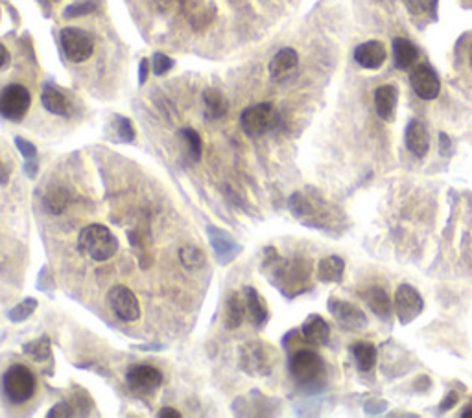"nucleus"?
I'll use <instances>...</instances> for the list:
<instances>
[{
  "label": "nucleus",
  "mask_w": 472,
  "mask_h": 418,
  "mask_svg": "<svg viewBox=\"0 0 472 418\" xmlns=\"http://www.w3.org/2000/svg\"><path fill=\"white\" fill-rule=\"evenodd\" d=\"M471 65H472V47H471Z\"/></svg>",
  "instance_id": "nucleus-48"
},
{
  "label": "nucleus",
  "mask_w": 472,
  "mask_h": 418,
  "mask_svg": "<svg viewBox=\"0 0 472 418\" xmlns=\"http://www.w3.org/2000/svg\"><path fill=\"white\" fill-rule=\"evenodd\" d=\"M393 56H395L397 67L401 68V70H408L417 61L419 52H417V48L413 47L411 41H408L404 37H397L393 39Z\"/></svg>",
  "instance_id": "nucleus-22"
},
{
  "label": "nucleus",
  "mask_w": 472,
  "mask_h": 418,
  "mask_svg": "<svg viewBox=\"0 0 472 418\" xmlns=\"http://www.w3.org/2000/svg\"><path fill=\"white\" fill-rule=\"evenodd\" d=\"M248 306H246V297L242 291H231L227 295L224 308V326L227 330H236L242 326L243 317H246Z\"/></svg>",
  "instance_id": "nucleus-17"
},
{
  "label": "nucleus",
  "mask_w": 472,
  "mask_h": 418,
  "mask_svg": "<svg viewBox=\"0 0 472 418\" xmlns=\"http://www.w3.org/2000/svg\"><path fill=\"white\" fill-rule=\"evenodd\" d=\"M23 352L26 356L32 357L34 362L43 363L47 359H50V356H52V343H50L48 336H43V338L34 339V341L24 343Z\"/></svg>",
  "instance_id": "nucleus-27"
},
{
  "label": "nucleus",
  "mask_w": 472,
  "mask_h": 418,
  "mask_svg": "<svg viewBox=\"0 0 472 418\" xmlns=\"http://www.w3.org/2000/svg\"><path fill=\"white\" fill-rule=\"evenodd\" d=\"M301 333L305 341L312 343L315 347H325L330 341V326L321 315H310L306 319L303 326H301Z\"/></svg>",
  "instance_id": "nucleus-18"
},
{
  "label": "nucleus",
  "mask_w": 472,
  "mask_h": 418,
  "mask_svg": "<svg viewBox=\"0 0 472 418\" xmlns=\"http://www.w3.org/2000/svg\"><path fill=\"white\" fill-rule=\"evenodd\" d=\"M80 251L95 262H105L113 258L119 251V240L109 228L100 223L83 227L78 236Z\"/></svg>",
  "instance_id": "nucleus-1"
},
{
  "label": "nucleus",
  "mask_w": 472,
  "mask_h": 418,
  "mask_svg": "<svg viewBox=\"0 0 472 418\" xmlns=\"http://www.w3.org/2000/svg\"><path fill=\"white\" fill-rule=\"evenodd\" d=\"M406 147L410 149L411 155L423 159L430 149V135L426 125L420 120H411L404 133Z\"/></svg>",
  "instance_id": "nucleus-16"
},
{
  "label": "nucleus",
  "mask_w": 472,
  "mask_h": 418,
  "mask_svg": "<svg viewBox=\"0 0 472 418\" xmlns=\"http://www.w3.org/2000/svg\"><path fill=\"white\" fill-rule=\"evenodd\" d=\"M8 63H10V52H8V48L4 44L0 43V68H4Z\"/></svg>",
  "instance_id": "nucleus-44"
},
{
  "label": "nucleus",
  "mask_w": 472,
  "mask_h": 418,
  "mask_svg": "<svg viewBox=\"0 0 472 418\" xmlns=\"http://www.w3.org/2000/svg\"><path fill=\"white\" fill-rule=\"evenodd\" d=\"M181 138L185 140L190 161H200L201 153H203V140H201L200 133L196 129L185 128L181 129Z\"/></svg>",
  "instance_id": "nucleus-30"
},
{
  "label": "nucleus",
  "mask_w": 472,
  "mask_h": 418,
  "mask_svg": "<svg viewBox=\"0 0 472 418\" xmlns=\"http://www.w3.org/2000/svg\"><path fill=\"white\" fill-rule=\"evenodd\" d=\"M30 105L32 96L24 85L11 83L0 92V116L10 122H20L28 113Z\"/></svg>",
  "instance_id": "nucleus-6"
},
{
  "label": "nucleus",
  "mask_w": 472,
  "mask_h": 418,
  "mask_svg": "<svg viewBox=\"0 0 472 418\" xmlns=\"http://www.w3.org/2000/svg\"><path fill=\"white\" fill-rule=\"evenodd\" d=\"M456 404H458V393H454L452 391V393H449L447 398L441 402V411H449V409H452Z\"/></svg>",
  "instance_id": "nucleus-40"
},
{
  "label": "nucleus",
  "mask_w": 472,
  "mask_h": 418,
  "mask_svg": "<svg viewBox=\"0 0 472 418\" xmlns=\"http://www.w3.org/2000/svg\"><path fill=\"white\" fill-rule=\"evenodd\" d=\"M345 262L339 257H327L317 264V278L321 282H339L344 278Z\"/></svg>",
  "instance_id": "nucleus-25"
},
{
  "label": "nucleus",
  "mask_w": 472,
  "mask_h": 418,
  "mask_svg": "<svg viewBox=\"0 0 472 418\" xmlns=\"http://www.w3.org/2000/svg\"><path fill=\"white\" fill-rule=\"evenodd\" d=\"M174 67V61L161 52H155L152 57V70L155 76H164Z\"/></svg>",
  "instance_id": "nucleus-36"
},
{
  "label": "nucleus",
  "mask_w": 472,
  "mask_h": 418,
  "mask_svg": "<svg viewBox=\"0 0 472 418\" xmlns=\"http://www.w3.org/2000/svg\"><path fill=\"white\" fill-rule=\"evenodd\" d=\"M37 306H39L37 300L28 297V299H24L23 302H19V305L13 306V308L8 312V319H10L11 323H23V321H26L30 315L34 314L35 309H37Z\"/></svg>",
  "instance_id": "nucleus-32"
},
{
  "label": "nucleus",
  "mask_w": 472,
  "mask_h": 418,
  "mask_svg": "<svg viewBox=\"0 0 472 418\" xmlns=\"http://www.w3.org/2000/svg\"><path fill=\"white\" fill-rule=\"evenodd\" d=\"M8 183H10V171L4 166V162L0 161V186L8 185Z\"/></svg>",
  "instance_id": "nucleus-45"
},
{
  "label": "nucleus",
  "mask_w": 472,
  "mask_h": 418,
  "mask_svg": "<svg viewBox=\"0 0 472 418\" xmlns=\"http://www.w3.org/2000/svg\"><path fill=\"white\" fill-rule=\"evenodd\" d=\"M450 146H452V144H450L449 135H447V133L439 135V152H441V155H447V153H449V149H450Z\"/></svg>",
  "instance_id": "nucleus-41"
},
{
  "label": "nucleus",
  "mask_w": 472,
  "mask_h": 418,
  "mask_svg": "<svg viewBox=\"0 0 472 418\" xmlns=\"http://www.w3.org/2000/svg\"><path fill=\"white\" fill-rule=\"evenodd\" d=\"M378 2H380V4L389 6V8H392V6H393V0H378Z\"/></svg>",
  "instance_id": "nucleus-47"
},
{
  "label": "nucleus",
  "mask_w": 472,
  "mask_h": 418,
  "mask_svg": "<svg viewBox=\"0 0 472 418\" xmlns=\"http://www.w3.org/2000/svg\"><path fill=\"white\" fill-rule=\"evenodd\" d=\"M420 2V10L426 11L428 15H432L435 19V15H437V4L439 0H419Z\"/></svg>",
  "instance_id": "nucleus-38"
},
{
  "label": "nucleus",
  "mask_w": 472,
  "mask_h": 418,
  "mask_svg": "<svg viewBox=\"0 0 472 418\" xmlns=\"http://www.w3.org/2000/svg\"><path fill=\"white\" fill-rule=\"evenodd\" d=\"M159 418H181V413L174 407H162L157 413Z\"/></svg>",
  "instance_id": "nucleus-43"
},
{
  "label": "nucleus",
  "mask_w": 472,
  "mask_h": 418,
  "mask_svg": "<svg viewBox=\"0 0 472 418\" xmlns=\"http://www.w3.org/2000/svg\"><path fill=\"white\" fill-rule=\"evenodd\" d=\"M395 314L402 324L411 323L419 317L425 309V300L420 293L410 284H401L395 291V302H393Z\"/></svg>",
  "instance_id": "nucleus-9"
},
{
  "label": "nucleus",
  "mask_w": 472,
  "mask_h": 418,
  "mask_svg": "<svg viewBox=\"0 0 472 418\" xmlns=\"http://www.w3.org/2000/svg\"><path fill=\"white\" fill-rule=\"evenodd\" d=\"M63 54L71 63H83L95 52V41L80 28H63L59 34Z\"/></svg>",
  "instance_id": "nucleus-7"
},
{
  "label": "nucleus",
  "mask_w": 472,
  "mask_h": 418,
  "mask_svg": "<svg viewBox=\"0 0 472 418\" xmlns=\"http://www.w3.org/2000/svg\"><path fill=\"white\" fill-rule=\"evenodd\" d=\"M126 380L135 393H152L161 387L164 376L152 365H133L126 374Z\"/></svg>",
  "instance_id": "nucleus-12"
},
{
  "label": "nucleus",
  "mask_w": 472,
  "mask_h": 418,
  "mask_svg": "<svg viewBox=\"0 0 472 418\" xmlns=\"http://www.w3.org/2000/svg\"><path fill=\"white\" fill-rule=\"evenodd\" d=\"M243 297H246V306H248V312L251 314L255 326L262 328L267 323V319H270V309H267L264 297L255 288H246Z\"/></svg>",
  "instance_id": "nucleus-20"
},
{
  "label": "nucleus",
  "mask_w": 472,
  "mask_h": 418,
  "mask_svg": "<svg viewBox=\"0 0 472 418\" xmlns=\"http://www.w3.org/2000/svg\"><path fill=\"white\" fill-rule=\"evenodd\" d=\"M179 260L190 271L203 269L207 264L205 252H203V249L196 247V245H185V247L179 249Z\"/></svg>",
  "instance_id": "nucleus-29"
},
{
  "label": "nucleus",
  "mask_w": 472,
  "mask_h": 418,
  "mask_svg": "<svg viewBox=\"0 0 472 418\" xmlns=\"http://www.w3.org/2000/svg\"><path fill=\"white\" fill-rule=\"evenodd\" d=\"M288 207H290L291 214L296 216V218H306V216L314 214V207L308 201V197H305L303 194H294L288 201Z\"/></svg>",
  "instance_id": "nucleus-33"
},
{
  "label": "nucleus",
  "mask_w": 472,
  "mask_h": 418,
  "mask_svg": "<svg viewBox=\"0 0 472 418\" xmlns=\"http://www.w3.org/2000/svg\"><path fill=\"white\" fill-rule=\"evenodd\" d=\"M115 131L119 135V140H122V142H133L135 140L133 124H131V120L124 118V116H116L115 118Z\"/></svg>",
  "instance_id": "nucleus-34"
},
{
  "label": "nucleus",
  "mask_w": 472,
  "mask_h": 418,
  "mask_svg": "<svg viewBox=\"0 0 472 418\" xmlns=\"http://www.w3.org/2000/svg\"><path fill=\"white\" fill-rule=\"evenodd\" d=\"M351 352H353L354 362H356V367L362 372H369L377 363V347L369 341H358L354 343L353 347H351Z\"/></svg>",
  "instance_id": "nucleus-24"
},
{
  "label": "nucleus",
  "mask_w": 472,
  "mask_h": 418,
  "mask_svg": "<svg viewBox=\"0 0 472 418\" xmlns=\"http://www.w3.org/2000/svg\"><path fill=\"white\" fill-rule=\"evenodd\" d=\"M41 102H43V107L48 113L58 114V116H68V113H71V104H68L67 96L52 85L44 87Z\"/></svg>",
  "instance_id": "nucleus-21"
},
{
  "label": "nucleus",
  "mask_w": 472,
  "mask_h": 418,
  "mask_svg": "<svg viewBox=\"0 0 472 418\" xmlns=\"http://www.w3.org/2000/svg\"><path fill=\"white\" fill-rule=\"evenodd\" d=\"M290 372L301 385H314L325 376V363L317 352L301 348L291 356Z\"/></svg>",
  "instance_id": "nucleus-5"
},
{
  "label": "nucleus",
  "mask_w": 472,
  "mask_h": 418,
  "mask_svg": "<svg viewBox=\"0 0 472 418\" xmlns=\"http://www.w3.org/2000/svg\"><path fill=\"white\" fill-rule=\"evenodd\" d=\"M463 418H472V407H467L465 411L461 413Z\"/></svg>",
  "instance_id": "nucleus-46"
},
{
  "label": "nucleus",
  "mask_w": 472,
  "mask_h": 418,
  "mask_svg": "<svg viewBox=\"0 0 472 418\" xmlns=\"http://www.w3.org/2000/svg\"><path fill=\"white\" fill-rule=\"evenodd\" d=\"M15 146H17L19 153L24 157V161H26V173H28V177L34 179L35 173H37V168H39L37 147L23 137L15 138Z\"/></svg>",
  "instance_id": "nucleus-28"
},
{
  "label": "nucleus",
  "mask_w": 472,
  "mask_h": 418,
  "mask_svg": "<svg viewBox=\"0 0 472 418\" xmlns=\"http://www.w3.org/2000/svg\"><path fill=\"white\" fill-rule=\"evenodd\" d=\"M277 120H279V114L273 104L264 102V104L251 105L243 111L240 116V124H242L243 133L249 138H260L275 128Z\"/></svg>",
  "instance_id": "nucleus-4"
},
{
  "label": "nucleus",
  "mask_w": 472,
  "mask_h": 418,
  "mask_svg": "<svg viewBox=\"0 0 472 418\" xmlns=\"http://www.w3.org/2000/svg\"><path fill=\"white\" fill-rule=\"evenodd\" d=\"M238 365L249 376H270L275 367V352L264 341H249L240 347Z\"/></svg>",
  "instance_id": "nucleus-3"
},
{
  "label": "nucleus",
  "mask_w": 472,
  "mask_h": 418,
  "mask_svg": "<svg viewBox=\"0 0 472 418\" xmlns=\"http://www.w3.org/2000/svg\"><path fill=\"white\" fill-rule=\"evenodd\" d=\"M410 83L413 87L415 94L420 100H435L441 91V83L435 70L430 65H417L410 74Z\"/></svg>",
  "instance_id": "nucleus-11"
},
{
  "label": "nucleus",
  "mask_w": 472,
  "mask_h": 418,
  "mask_svg": "<svg viewBox=\"0 0 472 418\" xmlns=\"http://www.w3.org/2000/svg\"><path fill=\"white\" fill-rule=\"evenodd\" d=\"M397 102H399V91L393 85H382L375 92V107L382 120L392 122L397 111Z\"/></svg>",
  "instance_id": "nucleus-19"
},
{
  "label": "nucleus",
  "mask_w": 472,
  "mask_h": 418,
  "mask_svg": "<svg viewBox=\"0 0 472 418\" xmlns=\"http://www.w3.org/2000/svg\"><path fill=\"white\" fill-rule=\"evenodd\" d=\"M76 407L71 404V402H59V404L54 405L50 411H48V418H71L76 417Z\"/></svg>",
  "instance_id": "nucleus-37"
},
{
  "label": "nucleus",
  "mask_w": 472,
  "mask_h": 418,
  "mask_svg": "<svg viewBox=\"0 0 472 418\" xmlns=\"http://www.w3.org/2000/svg\"><path fill=\"white\" fill-rule=\"evenodd\" d=\"M96 10V4L91 0H81V2H74V4L67 6L65 10V17L68 19H76V17H83V15H89Z\"/></svg>",
  "instance_id": "nucleus-35"
},
{
  "label": "nucleus",
  "mask_w": 472,
  "mask_h": 418,
  "mask_svg": "<svg viewBox=\"0 0 472 418\" xmlns=\"http://www.w3.org/2000/svg\"><path fill=\"white\" fill-rule=\"evenodd\" d=\"M148 72H150V61L148 59H140V67H138V83L143 85L148 80Z\"/></svg>",
  "instance_id": "nucleus-39"
},
{
  "label": "nucleus",
  "mask_w": 472,
  "mask_h": 418,
  "mask_svg": "<svg viewBox=\"0 0 472 418\" xmlns=\"http://www.w3.org/2000/svg\"><path fill=\"white\" fill-rule=\"evenodd\" d=\"M354 61L368 70H377L386 61V48L380 41H368L358 44L354 50Z\"/></svg>",
  "instance_id": "nucleus-15"
},
{
  "label": "nucleus",
  "mask_w": 472,
  "mask_h": 418,
  "mask_svg": "<svg viewBox=\"0 0 472 418\" xmlns=\"http://www.w3.org/2000/svg\"><path fill=\"white\" fill-rule=\"evenodd\" d=\"M207 233H209L210 245H212V249H214L216 260H218L222 266H225V264H231L234 258L238 257L240 245L234 242L229 234L225 233L224 228H218V227H214V225H210V227L207 228Z\"/></svg>",
  "instance_id": "nucleus-13"
},
{
  "label": "nucleus",
  "mask_w": 472,
  "mask_h": 418,
  "mask_svg": "<svg viewBox=\"0 0 472 418\" xmlns=\"http://www.w3.org/2000/svg\"><path fill=\"white\" fill-rule=\"evenodd\" d=\"M365 300H368L369 308H371L373 314H377L380 319H389L393 312V302L389 299V295L386 293V290L382 288H369L368 295H365Z\"/></svg>",
  "instance_id": "nucleus-23"
},
{
  "label": "nucleus",
  "mask_w": 472,
  "mask_h": 418,
  "mask_svg": "<svg viewBox=\"0 0 472 418\" xmlns=\"http://www.w3.org/2000/svg\"><path fill=\"white\" fill-rule=\"evenodd\" d=\"M2 389L11 404L23 405L34 398L37 380L26 365L13 363L2 376Z\"/></svg>",
  "instance_id": "nucleus-2"
},
{
  "label": "nucleus",
  "mask_w": 472,
  "mask_h": 418,
  "mask_svg": "<svg viewBox=\"0 0 472 418\" xmlns=\"http://www.w3.org/2000/svg\"><path fill=\"white\" fill-rule=\"evenodd\" d=\"M107 305L113 309V314L124 323H135L140 319V305L133 291L126 285L119 284L111 288L107 293Z\"/></svg>",
  "instance_id": "nucleus-8"
},
{
  "label": "nucleus",
  "mask_w": 472,
  "mask_h": 418,
  "mask_svg": "<svg viewBox=\"0 0 472 418\" xmlns=\"http://www.w3.org/2000/svg\"><path fill=\"white\" fill-rule=\"evenodd\" d=\"M203 104H205V114L209 120L222 118L229 111V104L218 89H207L203 92Z\"/></svg>",
  "instance_id": "nucleus-26"
},
{
  "label": "nucleus",
  "mask_w": 472,
  "mask_h": 418,
  "mask_svg": "<svg viewBox=\"0 0 472 418\" xmlns=\"http://www.w3.org/2000/svg\"><path fill=\"white\" fill-rule=\"evenodd\" d=\"M68 204V194L63 188H54V190L48 192L44 195V207L48 209V212L52 214H61L63 210L67 209Z\"/></svg>",
  "instance_id": "nucleus-31"
},
{
  "label": "nucleus",
  "mask_w": 472,
  "mask_h": 418,
  "mask_svg": "<svg viewBox=\"0 0 472 418\" xmlns=\"http://www.w3.org/2000/svg\"><path fill=\"white\" fill-rule=\"evenodd\" d=\"M299 65V54L294 48H282L270 61V78L277 83L286 81Z\"/></svg>",
  "instance_id": "nucleus-14"
},
{
  "label": "nucleus",
  "mask_w": 472,
  "mask_h": 418,
  "mask_svg": "<svg viewBox=\"0 0 472 418\" xmlns=\"http://www.w3.org/2000/svg\"><path fill=\"white\" fill-rule=\"evenodd\" d=\"M329 312L330 315L338 321L339 326L345 328V330L358 332V330H362V328L368 326V317H365V314H363L358 306L347 302V300L330 297Z\"/></svg>",
  "instance_id": "nucleus-10"
},
{
  "label": "nucleus",
  "mask_w": 472,
  "mask_h": 418,
  "mask_svg": "<svg viewBox=\"0 0 472 418\" xmlns=\"http://www.w3.org/2000/svg\"><path fill=\"white\" fill-rule=\"evenodd\" d=\"M402 4L406 6V10L410 11L411 15H419L420 11V2L419 0H402Z\"/></svg>",
  "instance_id": "nucleus-42"
}]
</instances>
